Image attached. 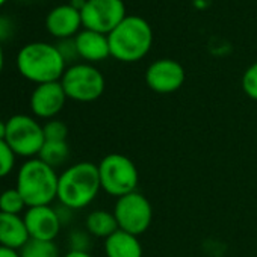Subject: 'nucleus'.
Wrapping results in <instances>:
<instances>
[{
    "instance_id": "1",
    "label": "nucleus",
    "mask_w": 257,
    "mask_h": 257,
    "mask_svg": "<svg viewBox=\"0 0 257 257\" xmlns=\"http://www.w3.org/2000/svg\"><path fill=\"white\" fill-rule=\"evenodd\" d=\"M110 58L119 62H138L144 59L153 46V29L140 16H127L109 35Z\"/></svg>"
},
{
    "instance_id": "2",
    "label": "nucleus",
    "mask_w": 257,
    "mask_h": 257,
    "mask_svg": "<svg viewBox=\"0 0 257 257\" xmlns=\"http://www.w3.org/2000/svg\"><path fill=\"white\" fill-rule=\"evenodd\" d=\"M101 189L98 165L92 162H77L59 174L58 201L71 210L89 206Z\"/></svg>"
},
{
    "instance_id": "3",
    "label": "nucleus",
    "mask_w": 257,
    "mask_h": 257,
    "mask_svg": "<svg viewBox=\"0 0 257 257\" xmlns=\"http://www.w3.org/2000/svg\"><path fill=\"white\" fill-rule=\"evenodd\" d=\"M17 68L20 74L37 83L59 82L67 70V62L56 46L49 43H29L17 55Z\"/></svg>"
},
{
    "instance_id": "4",
    "label": "nucleus",
    "mask_w": 257,
    "mask_h": 257,
    "mask_svg": "<svg viewBox=\"0 0 257 257\" xmlns=\"http://www.w3.org/2000/svg\"><path fill=\"white\" fill-rule=\"evenodd\" d=\"M58 182L59 176L56 170L41 159L34 158L28 159L20 167L16 188L25 198L28 207L50 206L58 200Z\"/></svg>"
},
{
    "instance_id": "5",
    "label": "nucleus",
    "mask_w": 257,
    "mask_h": 257,
    "mask_svg": "<svg viewBox=\"0 0 257 257\" xmlns=\"http://www.w3.org/2000/svg\"><path fill=\"white\" fill-rule=\"evenodd\" d=\"M98 176L101 189L116 198L135 192L140 182V173L134 161L119 153H110L100 161Z\"/></svg>"
},
{
    "instance_id": "6",
    "label": "nucleus",
    "mask_w": 257,
    "mask_h": 257,
    "mask_svg": "<svg viewBox=\"0 0 257 257\" xmlns=\"http://www.w3.org/2000/svg\"><path fill=\"white\" fill-rule=\"evenodd\" d=\"M5 141L17 156L34 159L38 158L46 143V137L43 125L34 116L17 113L7 121Z\"/></svg>"
},
{
    "instance_id": "7",
    "label": "nucleus",
    "mask_w": 257,
    "mask_h": 257,
    "mask_svg": "<svg viewBox=\"0 0 257 257\" xmlns=\"http://www.w3.org/2000/svg\"><path fill=\"white\" fill-rule=\"evenodd\" d=\"M61 85L70 100L91 103L103 95L106 82L101 71L94 65L73 64L65 70Z\"/></svg>"
},
{
    "instance_id": "8",
    "label": "nucleus",
    "mask_w": 257,
    "mask_h": 257,
    "mask_svg": "<svg viewBox=\"0 0 257 257\" xmlns=\"http://www.w3.org/2000/svg\"><path fill=\"white\" fill-rule=\"evenodd\" d=\"M113 215L119 230L140 236L149 230L153 221V207L146 195L135 191L116 198Z\"/></svg>"
},
{
    "instance_id": "9",
    "label": "nucleus",
    "mask_w": 257,
    "mask_h": 257,
    "mask_svg": "<svg viewBox=\"0 0 257 257\" xmlns=\"http://www.w3.org/2000/svg\"><path fill=\"white\" fill-rule=\"evenodd\" d=\"M83 29L109 35L125 17L122 0H86L80 11Z\"/></svg>"
},
{
    "instance_id": "10",
    "label": "nucleus",
    "mask_w": 257,
    "mask_h": 257,
    "mask_svg": "<svg viewBox=\"0 0 257 257\" xmlns=\"http://www.w3.org/2000/svg\"><path fill=\"white\" fill-rule=\"evenodd\" d=\"M186 79L185 68L174 59H158L146 71L147 86L158 94H171L179 91Z\"/></svg>"
},
{
    "instance_id": "11",
    "label": "nucleus",
    "mask_w": 257,
    "mask_h": 257,
    "mask_svg": "<svg viewBox=\"0 0 257 257\" xmlns=\"http://www.w3.org/2000/svg\"><path fill=\"white\" fill-rule=\"evenodd\" d=\"M68 97L59 80V82L37 85L31 94L29 104H31L32 113L37 118L49 121V119L56 118V115L64 109Z\"/></svg>"
},
{
    "instance_id": "12",
    "label": "nucleus",
    "mask_w": 257,
    "mask_h": 257,
    "mask_svg": "<svg viewBox=\"0 0 257 257\" xmlns=\"http://www.w3.org/2000/svg\"><path fill=\"white\" fill-rule=\"evenodd\" d=\"M23 218L31 239L55 240L62 227V221L58 215V210L52 206L28 207Z\"/></svg>"
},
{
    "instance_id": "13",
    "label": "nucleus",
    "mask_w": 257,
    "mask_h": 257,
    "mask_svg": "<svg viewBox=\"0 0 257 257\" xmlns=\"http://www.w3.org/2000/svg\"><path fill=\"white\" fill-rule=\"evenodd\" d=\"M46 28L49 34L58 40L74 38L80 32V28H83L80 11L73 8L70 4L59 5L47 14Z\"/></svg>"
},
{
    "instance_id": "14",
    "label": "nucleus",
    "mask_w": 257,
    "mask_h": 257,
    "mask_svg": "<svg viewBox=\"0 0 257 257\" xmlns=\"http://www.w3.org/2000/svg\"><path fill=\"white\" fill-rule=\"evenodd\" d=\"M76 47L79 58L86 62H101L110 56L107 35L83 29L76 37Z\"/></svg>"
},
{
    "instance_id": "15",
    "label": "nucleus",
    "mask_w": 257,
    "mask_h": 257,
    "mask_svg": "<svg viewBox=\"0 0 257 257\" xmlns=\"http://www.w3.org/2000/svg\"><path fill=\"white\" fill-rule=\"evenodd\" d=\"M29 239L23 216L0 212V245L20 251Z\"/></svg>"
},
{
    "instance_id": "16",
    "label": "nucleus",
    "mask_w": 257,
    "mask_h": 257,
    "mask_svg": "<svg viewBox=\"0 0 257 257\" xmlns=\"http://www.w3.org/2000/svg\"><path fill=\"white\" fill-rule=\"evenodd\" d=\"M106 257H143V245L138 236L124 230H116L104 239Z\"/></svg>"
},
{
    "instance_id": "17",
    "label": "nucleus",
    "mask_w": 257,
    "mask_h": 257,
    "mask_svg": "<svg viewBox=\"0 0 257 257\" xmlns=\"http://www.w3.org/2000/svg\"><path fill=\"white\" fill-rule=\"evenodd\" d=\"M85 227L88 234L101 239H107L110 234L119 230L113 212H107V210H92L86 216Z\"/></svg>"
},
{
    "instance_id": "18",
    "label": "nucleus",
    "mask_w": 257,
    "mask_h": 257,
    "mask_svg": "<svg viewBox=\"0 0 257 257\" xmlns=\"http://www.w3.org/2000/svg\"><path fill=\"white\" fill-rule=\"evenodd\" d=\"M68 156L70 146L67 141H46L38 155V159L56 170V167H61L67 162Z\"/></svg>"
},
{
    "instance_id": "19",
    "label": "nucleus",
    "mask_w": 257,
    "mask_h": 257,
    "mask_svg": "<svg viewBox=\"0 0 257 257\" xmlns=\"http://www.w3.org/2000/svg\"><path fill=\"white\" fill-rule=\"evenodd\" d=\"M20 257H61V255L55 240L29 239L28 243L20 249Z\"/></svg>"
},
{
    "instance_id": "20",
    "label": "nucleus",
    "mask_w": 257,
    "mask_h": 257,
    "mask_svg": "<svg viewBox=\"0 0 257 257\" xmlns=\"http://www.w3.org/2000/svg\"><path fill=\"white\" fill-rule=\"evenodd\" d=\"M28 207L25 198L17 191V188L5 189L0 194V212L11 213V215H20Z\"/></svg>"
},
{
    "instance_id": "21",
    "label": "nucleus",
    "mask_w": 257,
    "mask_h": 257,
    "mask_svg": "<svg viewBox=\"0 0 257 257\" xmlns=\"http://www.w3.org/2000/svg\"><path fill=\"white\" fill-rule=\"evenodd\" d=\"M43 131H44L46 141H67L68 127L64 121H61L58 118L49 119L43 125Z\"/></svg>"
},
{
    "instance_id": "22",
    "label": "nucleus",
    "mask_w": 257,
    "mask_h": 257,
    "mask_svg": "<svg viewBox=\"0 0 257 257\" xmlns=\"http://www.w3.org/2000/svg\"><path fill=\"white\" fill-rule=\"evenodd\" d=\"M16 158L17 155L8 146V143L5 140H0V179H5L14 171Z\"/></svg>"
},
{
    "instance_id": "23",
    "label": "nucleus",
    "mask_w": 257,
    "mask_h": 257,
    "mask_svg": "<svg viewBox=\"0 0 257 257\" xmlns=\"http://www.w3.org/2000/svg\"><path fill=\"white\" fill-rule=\"evenodd\" d=\"M242 89L254 101H257V62L251 64L242 76Z\"/></svg>"
},
{
    "instance_id": "24",
    "label": "nucleus",
    "mask_w": 257,
    "mask_h": 257,
    "mask_svg": "<svg viewBox=\"0 0 257 257\" xmlns=\"http://www.w3.org/2000/svg\"><path fill=\"white\" fill-rule=\"evenodd\" d=\"M61 56L64 58V61L68 64V62H73L79 58V53H77V47H76V41L74 38H67V40H59V43L56 44Z\"/></svg>"
},
{
    "instance_id": "25",
    "label": "nucleus",
    "mask_w": 257,
    "mask_h": 257,
    "mask_svg": "<svg viewBox=\"0 0 257 257\" xmlns=\"http://www.w3.org/2000/svg\"><path fill=\"white\" fill-rule=\"evenodd\" d=\"M70 242H71V249H73V251H86V248H85L83 243L88 242V237H86L83 233H80L79 230L74 231V233H71Z\"/></svg>"
},
{
    "instance_id": "26",
    "label": "nucleus",
    "mask_w": 257,
    "mask_h": 257,
    "mask_svg": "<svg viewBox=\"0 0 257 257\" xmlns=\"http://www.w3.org/2000/svg\"><path fill=\"white\" fill-rule=\"evenodd\" d=\"M13 34V23L7 17H0V43L10 38Z\"/></svg>"
},
{
    "instance_id": "27",
    "label": "nucleus",
    "mask_w": 257,
    "mask_h": 257,
    "mask_svg": "<svg viewBox=\"0 0 257 257\" xmlns=\"http://www.w3.org/2000/svg\"><path fill=\"white\" fill-rule=\"evenodd\" d=\"M0 257H20V251L0 245Z\"/></svg>"
},
{
    "instance_id": "28",
    "label": "nucleus",
    "mask_w": 257,
    "mask_h": 257,
    "mask_svg": "<svg viewBox=\"0 0 257 257\" xmlns=\"http://www.w3.org/2000/svg\"><path fill=\"white\" fill-rule=\"evenodd\" d=\"M62 257H92L88 251H73V249H70L65 255H62Z\"/></svg>"
},
{
    "instance_id": "29",
    "label": "nucleus",
    "mask_w": 257,
    "mask_h": 257,
    "mask_svg": "<svg viewBox=\"0 0 257 257\" xmlns=\"http://www.w3.org/2000/svg\"><path fill=\"white\" fill-rule=\"evenodd\" d=\"M70 5L77 11H82V8L86 5V0H70Z\"/></svg>"
},
{
    "instance_id": "30",
    "label": "nucleus",
    "mask_w": 257,
    "mask_h": 257,
    "mask_svg": "<svg viewBox=\"0 0 257 257\" xmlns=\"http://www.w3.org/2000/svg\"><path fill=\"white\" fill-rule=\"evenodd\" d=\"M7 137V121L0 119V140H5Z\"/></svg>"
},
{
    "instance_id": "31",
    "label": "nucleus",
    "mask_w": 257,
    "mask_h": 257,
    "mask_svg": "<svg viewBox=\"0 0 257 257\" xmlns=\"http://www.w3.org/2000/svg\"><path fill=\"white\" fill-rule=\"evenodd\" d=\"M4 62H5V58H4V49H2V44H0V73L4 70Z\"/></svg>"
},
{
    "instance_id": "32",
    "label": "nucleus",
    "mask_w": 257,
    "mask_h": 257,
    "mask_svg": "<svg viewBox=\"0 0 257 257\" xmlns=\"http://www.w3.org/2000/svg\"><path fill=\"white\" fill-rule=\"evenodd\" d=\"M5 2H7V0H0V7H2V5H4Z\"/></svg>"
},
{
    "instance_id": "33",
    "label": "nucleus",
    "mask_w": 257,
    "mask_h": 257,
    "mask_svg": "<svg viewBox=\"0 0 257 257\" xmlns=\"http://www.w3.org/2000/svg\"><path fill=\"white\" fill-rule=\"evenodd\" d=\"M28 2H31V0H28Z\"/></svg>"
}]
</instances>
